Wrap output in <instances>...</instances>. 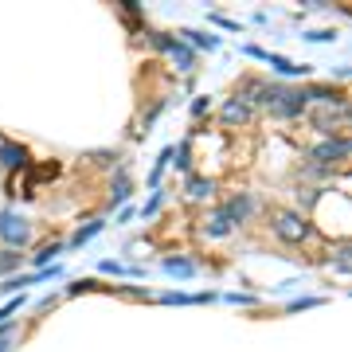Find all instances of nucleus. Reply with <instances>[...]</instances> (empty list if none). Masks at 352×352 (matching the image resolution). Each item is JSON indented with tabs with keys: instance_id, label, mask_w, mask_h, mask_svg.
<instances>
[{
	"instance_id": "obj_14",
	"label": "nucleus",
	"mask_w": 352,
	"mask_h": 352,
	"mask_svg": "<svg viewBox=\"0 0 352 352\" xmlns=\"http://www.w3.org/2000/svg\"><path fill=\"white\" fill-rule=\"evenodd\" d=\"M55 254H59V247H47V251H39V254H36V263H51Z\"/></svg>"
},
{
	"instance_id": "obj_11",
	"label": "nucleus",
	"mask_w": 352,
	"mask_h": 352,
	"mask_svg": "<svg viewBox=\"0 0 352 352\" xmlns=\"http://www.w3.org/2000/svg\"><path fill=\"white\" fill-rule=\"evenodd\" d=\"M94 231H102V219H90V223L82 227V231H78V235H75V247H78V243H87L90 235H94Z\"/></svg>"
},
{
	"instance_id": "obj_2",
	"label": "nucleus",
	"mask_w": 352,
	"mask_h": 352,
	"mask_svg": "<svg viewBox=\"0 0 352 352\" xmlns=\"http://www.w3.org/2000/svg\"><path fill=\"white\" fill-rule=\"evenodd\" d=\"M274 110L282 113V118H298V113H302V106H305V90H274Z\"/></svg>"
},
{
	"instance_id": "obj_8",
	"label": "nucleus",
	"mask_w": 352,
	"mask_h": 352,
	"mask_svg": "<svg viewBox=\"0 0 352 352\" xmlns=\"http://www.w3.org/2000/svg\"><path fill=\"white\" fill-rule=\"evenodd\" d=\"M126 196H129V176H126V173H118V176H113V192H110V200H113V204H122Z\"/></svg>"
},
{
	"instance_id": "obj_7",
	"label": "nucleus",
	"mask_w": 352,
	"mask_h": 352,
	"mask_svg": "<svg viewBox=\"0 0 352 352\" xmlns=\"http://www.w3.org/2000/svg\"><path fill=\"white\" fill-rule=\"evenodd\" d=\"M251 208H254V204L247 200V196H239V200L227 208V219H231V223H235V219H247V215H251Z\"/></svg>"
},
{
	"instance_id": "obj_15",
	"label": "nucleus",
	"mask_w": 352,
	"mask_h": 352,
	"mask_svg": "<svg viewBox=\"0 0 352 352\" xmlns=\"http://www.w3.org/2000/svg\"><path fill=\"white\" fill-rule=\"evenodd\" d=\"M16 309H20V302H8L4 309H0V321H8V314H16Z\"/></svg>"
},
{
	"instance_id": "obj_16",
	"label": "nucleus",
	"mask_w": 352,
	"mask_h": 352,
	"mask_svg": "<svg viewBox=\"0 0 352 352\" xmlns=\"http://www.w3.org/2000/svg\"><path fill=\"white\" fill-rule=\"evenodd\" d=\"M16 263H20V258H16V254H8V258H0V270H12Z\"/></svg>"
},
{
	"instance_id": "obj_3",
	"label": "nucleus",
	"mask_w": 352,
	"mask_h": 352,
	"mask_svg": "<svg viewBox=\"0 0 352 352\" xmlns=\"http://www.w3.org/2000/svg\"><path fill=\"white\" fill-rule=\"evenodd\" d=\"M0 235H4L8 243H16V247H20V243L28 239V223L20 219V215H8V212H4V215H0Z\"/></svg>"
},
{
	"instance_id": "obj_13",
	"label": "nucleus",
	"mask_w": 352,
	"mask_h": 352,
	"mask_svg": "<svg viewBox=\"0 0 352 352\" xmlns=\"http://www.w3.org/2000/svg\"><path fill=\"white\" fill-rule=\"evenodd\" d=\"M184 36H188L192 43H200V47H215V39H212V36H200V32H184Z\"/></svg>"
},
{
	"instance_id": "obj_6",
	"label": "nucleus",
	"mask_w": 352,
	"mask_h": 352,
	"mask_svg": "<svg viewBox=\"0 0 352 352\" xmlns=\"http://www.w3.org/2000/svg\"><path fill=\"white\" fill-rule=\"evenodd\" d=\"M0 161L8 164V168H20V164L28 161V153L20 149V145H4V149H0Z\"/></svg>"
},
{
	"instance_id": "obj_5",
	"label": "nucleus",
	"mask_w": 352,
	"mask_h": 352,
	"mask_svg": "<svg viewBox=\"0 0 352 352\" xmlns=\"http://www.w3.org/2000/svg\"><path fill=\"white\" fill-rule=\"evenodd\" d=\"M164 270H168V274L188 278V274H196V263H192V258H164Z\"/></svg>"
},
{
	"instance_id": "obj_10",
	"label": "nucleus",
	"mask_w": 352,
	"mask_h": 352,
	"mask_svg": "<svg viewBox=\"0 0 352 352\" xmlns=\"http://www.w3.org/2000/svg\"><path fill=\"white\" fill-rule=\"evenodd\" d=\"M227 227H231V219H227V212H219V215L212 219V227H208V235H223Z\"/></svg>"
},
{
	"instance_id": "obj_12",
	"label": "nucleus",
	"mask_w": 352,
	"mask_h": 352,
	"mask_svg": "<svg viewBox=\"0 0 352 352\" xmlns=\"http://www.w3.org/2000/svg\"><path fill=\"white\" fill-rule=\"evenodd\" d=\"M208 192H212L208 180H188V196H208Z\"/></svg>"
},
{
	"instance_id": "obj_9",
	"label": "nucleus",
	"mask_w": 352,
	"mask_h": 352,
	"mask_svg": "<svg viewBox=\"0 0 352 352\" xmlns=\"http://www.w3.org/2000/svg\"><path fill=\"white\" fill-rule=\"evenodd\" d=\"M223 118H227V122H247V106H243V102H227Z\"/></svg>"
},
{
	"instance_id": "obj_4",
	"label": "nucleus",
	"mask_w": 352,
	"mask_h": 352,
	"mask_svg": "<svg viewBox=\"0 0 352 352\" xmlns=\"http://www.w3.org/2000/svg\"><path fill=\"white\" fill-rule=\"evenodd\" d=\"M344 153H349V141H329V145L317 149V161H337V157H344Z\"/></svg>"
},
{
	"instance_id": "obj_1",
	"label": "nucleus",
	"mask_w": 352,
	"mask_h": 352,
	"mask_svg": "<svg viewBox=\"0 0 352 352\" xmlns=\"http://www.w3.org/2000/svg\"><path fill=\"white\" fill-rule=\"evenodd\" d=\"M278 235H282V239H305V235H309V223H305L302 215H289V212H278Z\"/></svg>"
}]
</instances>
